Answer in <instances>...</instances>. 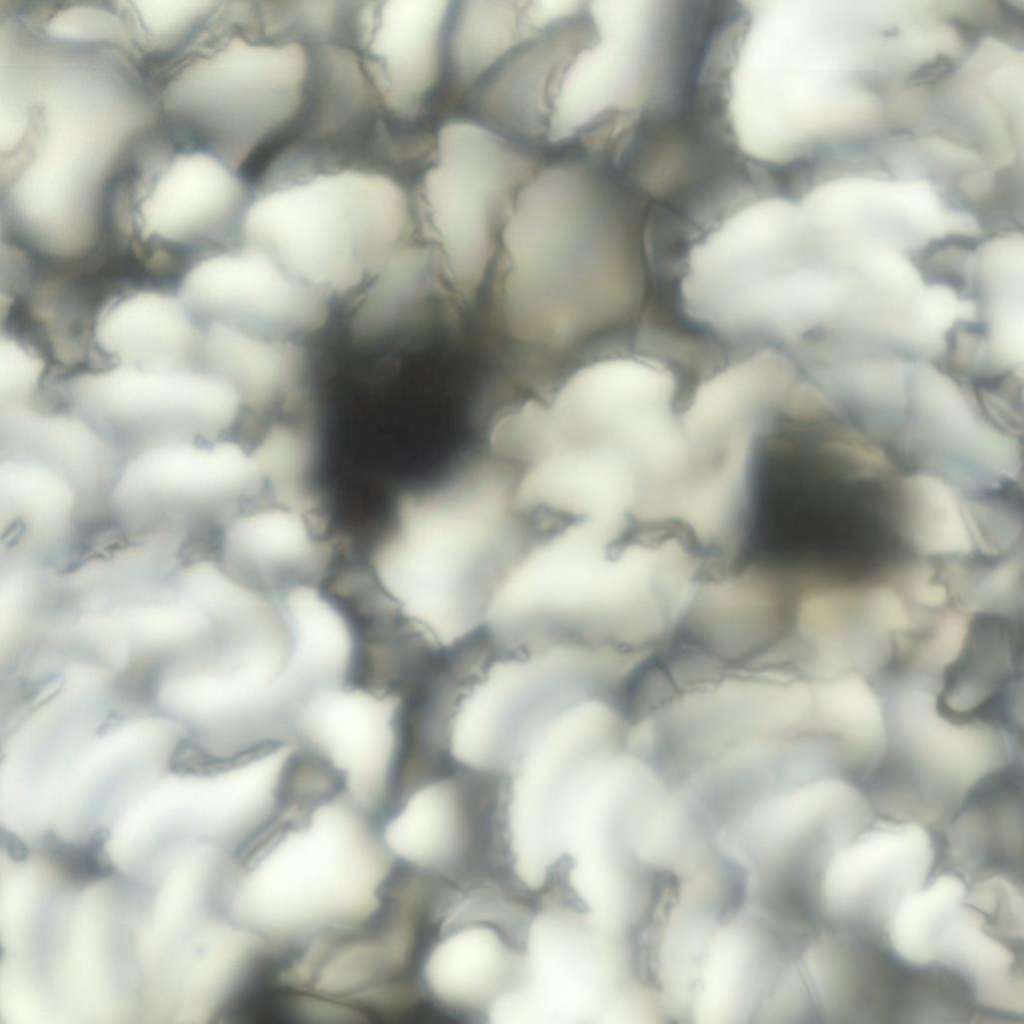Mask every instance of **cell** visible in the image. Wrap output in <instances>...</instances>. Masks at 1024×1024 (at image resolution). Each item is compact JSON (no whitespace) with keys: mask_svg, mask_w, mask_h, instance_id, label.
Segmentation results:
<instances>
[{"mask_svg":"<svg viewBox=\"0 0 1024 1024\" xmlns=\"http://www.w3.org/2000/svg\"><path fill=\"white\" fill-rule=\"evenodd\" d=\"M1008 627L982 619L970 628L963 650L945 673L941 691L942 708L953 721L1008 726L1009 702L1021 676V651Z\"/></svg>","mask_w":1024,"mask_h":1024,"instance_id":"cell-14","label":"cell"},{"mask_svg":"<svg viewBox=\"0 0 1024 1024\" xmlns=\"http://www.w3.org/2000/svg\"><path fill=\"white\" fill-rule=\"evenodd\" d=\"M311 512L307 497L266 493L219 527L214 556L235 577L270 595L312 582L327 547Z\"/></svg>","mask_w":1024,"mask_h":1024,"instance_id":"cell-12","label":"cell"},{"mask_svg":"<svg viewBox=\"0 0 1024 1024\" xmlns=\"http://www.w3.org/2000/svg\"><path fill=\"white\" fill-rule=\"evenodd\" d=\"M541 156L464 116L438 127L412 184L417 224L438 248L460 294L482 283L513 197Z\"/></svg>","mask_w":1024,"mask_h":1024,"instance_id":"cell-8","label":"cell"},{"mask_svg":"<svg viewBox=\"0 0 1024 1024\" xmlns=\"http://www.w3.org/2000/svg\"><path fill=\"white\" fill-rule=\"evenodd\" d=\"M205 365L232 386L244 406L272 404L298 383L303 357L289 340L249 335L217 324L202 325Z\"/></svg>","mask_w":1024,"mask_h":1024,"instance_id":"cell-15","label":"cell"},{"mask_svg":"<svg viewBox=\"0 0 1024 1024\" xmlns=\"http://www.w3.org/2000/svg\"><path fill=\"white\" fill-rule=\"evenodd\" d=\"M648 215L606 164L584 156L540 160L516 191L500 239L502 294L512 331L528 341H573L637 301L632 242Z\"/></svg>","mask_w":1024,"mask_h":1024,"instance_id":"cell-1","label":"cell"},{"mask_svg":"<svg viewBox=\"0 0 1024 1024\" xmlns=\"http://www.w3.org/2000/svg\"><path fill=\"white\" fill-rule=\"evenodd\" d=\"M407 693L355 674L306 693L289 720L302 754L372 818L407 767Z\"/></svg>","mask_w":1024,"mask_h":1024,"instance_id":"cell-9","label":"cell"},{"mask_svg":"<svg viewBox=\"0 0 1024 1024\" xmlns=\"http://www.w3.org/2000/svg\"><path fill=\"white\" fill-rule=\"evenodd\" d=\"M233 861L229 918L275 955L372 920L394 875L372 817L337 791L289 802Z\"/></svg>","mask_w":1024,"mask_h":1024,"instance_id":"cell-4","label":"cell"},{"mask_svg":"<svg viewBox=\"0 0 1024 1024\" xmlns=\"http://www.w3.org/2000/svg\"><path fill=\"white\" fill-rule=\"evenodd\" d=\"M959 215H964V214H959ZM967 216H970V215H967ZM972 217H974V216H972ZM975 218H976V217H975ZM977 219H978V218H977ZM979 220H980V219H979ZM980 221H981V220H980ZM982 222H983V221H982ZM983 223H984V222H983ZM984 224H985V223H984ZM988 227H989V226H988Z\"/></svg>","mask_w":1024,"mask_h":1024,"instance_id":"cell-20","label":"cell"},{"mask_svg":"<svg viewBox=\"0 0 1024 1024\" xmlns=\"http://www.w3.org/2000/svg\"><path fill=\"white\" fill-rule=\"evenodd\" d=\"M623 955H624V949H623ZM624 963H625V958H624ZM625 969H626V967H625ZM626 976H627V975H626ZM627 983H628V982H627Z\"/></svg>","mask_w":1024,"mask_h":1024,"instance_id":"cell-21","label":"cell"},{"mask_svg":"<svg viewBox=\"0 0 1024 1024\" xmlns=\"http://www.w3.org/2000/svg\"><path fill=\"white\" fill-rule=\"evenodd\" d=\"M338 24L383 125L433 132L445 119L446 36L451 1H344Z\"/></svg>","mask_w":1024,"mask_h":1024,"instance_id":"cell-10","label":"cell"},{"mask_svg":"<svg viewBox=\"0 0 1024 1024\" xmlns=\"http://www.w3.org/2000/svg\"><path fill=\"white\" fill-rule=\"evenodd\" d=\"M321 34L311 1L215 2L155 72L158 122L253 180L300 136Z\"/></svg>","mask_w":1024,"mask_h":1024,"instance_id":"cell-2","label":"cell"},{"mask_svg":"<svg viewBox=\"0 0 1024 1024\" xmlns=\"http://www.w3.org/2000/svg\"><path fill=\"white\" fill-rule=\"evenodd\" d=\"M933 570L928 565H918L910 570L907 580L912 595L919 601L938 604L946 599L943 586L931 582Z\"/></svg>","mask_w":1024,"mask_h":1024,"instance_id":"cell-18","label":"cell"},{"mask_svg":"<svg viewBox=\"0 0 1024 1024\" xmlns=\"http://www.w3.org/2000/svg\"><path fill=\"white\" fill-rule=\"evenodd\" d=\"M416 224L412 183L394 167L292 151L253 181L239 237L328 297L387 267Z\"/></svg>","mask_w":1024,"mask_h":1024,"instance_id":"cell-5","label":"cell"},{"mask_svg":"<svg viewBox=\"0 0 1024 1024\" xmlns=\"http://www.w3.org/2000/svg\"><path fill=\"white\" fill-rule=\"evenodd\" d=\"M178 289L199 323L268 339L313 332L328 315L327 296L243 244L200 260Z\"/></svg>","mask_w":1024,"mask_h":1024,"instance_id":"cell-11","label":"cell"},{"mask_svg":"<svg viewBox=\"0 0 1024 1024\" xmlns=\"http://www.w3.org/2000/svg\"><path fill=\"white\" fill-rule=\"evenodd\" d=\"M749 962H750V958H749ZM750 967H751V963H750ZM751 973H752V968H751ZM752 978H753V973H752ZM753 983H754V979H753ZM754 989H755V984H754ZM755 995H756V989H755ZM756 1001H757V997H756Z\"/></svg>","mask_w":1024,"mask_h":1024,"instance_id":"cell-19","label":"cell"},{"mask_svg":"<svg viewBox=\"0 0 1024 1024\" xmlns=\"http://www.w3.org/2000/svg\"><path fill=\"white\" fill-rule=\"evenodd\" d=\"M524 544L514 475L495 456L471 461L438 488L405 496L374 556L392 623L432 653L479 635Z\"/></svg>","mask_w":1024,"mask_h":1024,"instance_id":"cell-3","label":"cell"},{"mask_svg":"<svg viewBox=\"0 0 1024 1024\" xmlns=\"http://www.w3.org/2000/svg\"><path fill=\"white\" fill-rule=\"evenodd\" d=\"M38 67L24 80L25 125L8 150L1 196L41 227L76 229L102 216L108 187L149 116L134 88L105 67L67 58Z\"/></svg>","mask_w":1024,"mask_h":1024,"instance_id":"cell-6","label":"cell"},{"mask_svg":"<svg viewBox=\"0 0 1024 1024\" xmlns=\"http://www.w3.org/2000/svg\"><path fill=\"white\" fill-rule=\"evenodd\" d=\"M902 530L925 555H962L973 550L964 509L944 480L926 473L900 483Z\"/></svg>","mask_w":1024,"mask_h":1024,"instance_id":"cell-16","label":"cell"},{"mask_svg":"<svg viewBox=\"0 0 1024 1024\" xmlns=\"http://www.w3.org/2000/svg\"><path fill=\"white\" fill-rule=\"evenodd\" d=\"M252 183L219 156L160 126L131 146L107 200L114 256L133 275L177 284L239 235Z\"/></svg>","mask_w":1024,"mask_h":1024,"instance_id":"cell-7","label":"cell"},{"mask_svg":"<svg viewBox=\"0 0 1024 1024\" xmlns=\"http://www.w3.org/2000/svg\"><path fill=\"white\" fill-rule=\"evenodd\" d=\"M288 671L297 694L357 673L362 629L356 611L313 582H302L276 595Z\"/></svg>","mask_w":1024,"mask_h":1024,"instance_id":"cell-13","label":"cell"},{"mask_svg":"<svg viewBox=\"0 0 1024 1024\" xmlns=\"http://www.w3.org/2000/svg\"><path fill=\"white\" fill-rule=\"evenodd\" d=\"M967 525L972 537L982 550L999 553L1018 534L1016 517L1002 508L989 504L975 503L964 508Z\"/></svg>","mask_w":1024,"mask_h":1024,"instance_id":"cell-17","label":"cell"}]
</instances>
